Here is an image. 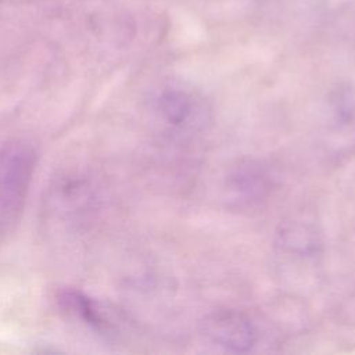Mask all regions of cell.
Returning <instances> with one entry per match:
<instances>
[{"instance_id":"cell-4","label":"cell","mask_w":355,"mask_h":355,"mask_svg":"<svg viewBox=\"0 0 355 355\" xmlns=\"http://www.w3.org/2000/svg\"><path fill=\"white\" fill-rule=\"evenodd\" d=\"M202 331L215 345L229 352H248L258 341L254 323L244 313L232 309L209 313L202 322Z\"/></svg>"},{"instance_id":"cell-6","label":"cell","mask_w":355,"mask_h":355,"mask_svg":"<svg viewBox=\"0 0 355 355\" xmlns=\"http://www.w3.org/2000/svg\"><path fill=\"white\" fill-rule=\"evenodd\" d=\"M327 111L331 123L337 129L355 126V89L340 87L327 100Z\"/></svg>"},{"instance_id":"cell-3","label":"cell","mask_w":355,"mask_h":355,"mask_svg":"<svg viewBox=\"0 0 355 355\" xmlns=\"http://www.w3.org/2000/svg\"><path fill=\"white\" fill-rule=\"evenodd\" d=\"M275 187L270 169L259 161L243 159L227 169L223 189L239 207H255L269 198Z\"/></svg>"},{"instance_id":"cell-5","label":"cell","mask_w":355,"mask_h":355,"mask_svg":"<svg viewBox=\"0 0 355 355\" xmlns=\"http://www.w3.org/2000/svg\"><path fill=\"white\" fill-rule=\"evenodd\" d=\"M279 245L290 255L311 258L318 254L320 240L315 227L302 222H294L283 226L279 233Z\"/></svg>"},{"instance_id":"cell-2","label":"cell","mask_w":355,"mask_h":355,"mask_svg":"<svg viewBox=\"0 0 355 355\" xmlns=\"http://www.w3.org/2000/svg\"><path fill=\"white\" fill-rule=\"evenodd\" d=\"M35 168V151L22 141L8 144L0 153V207L19 209Z\"/></svg>"},{"instance_id":"cell-1","label":"cell","mask_w":355,"mask_h":355,"mask_svg":"<svg viewBox=\"0 0 355 355\" xmlns=\"http://www.w3.org/2000/svg\"><path fill=\"white\" fill-rule=\"evenodd\" d=\"M155 111L165 130L179 139L204 132L211 121L205 97L180 83L161 89L155 97Z\"/></svg>"}]
</instances>
